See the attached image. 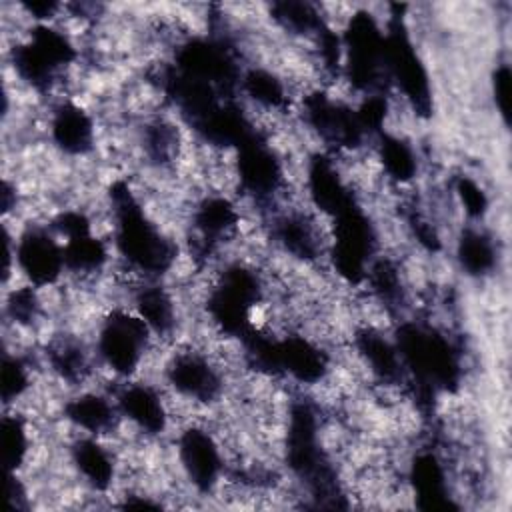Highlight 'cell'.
I'll return each instance as SVG.
<instances>
[{
	"label": "cell",
	"mask_w": 512,
	"mask_h": 512,
	"mask_svg": "<svg viewBox=\"0 0 512 512\" xmlns=\"http://www.w3.org/2000/svg\"><path fill=\"white\" fill-rule=\"evenodd\" d=\"M458 256H460L462 268H466L468 274L472 276L486 274L496 262L494 246L490 238L480 230L462 232V238L458 242Z\"/></svg>",
	"instance_id": "cell-1"
}]
</instances>
